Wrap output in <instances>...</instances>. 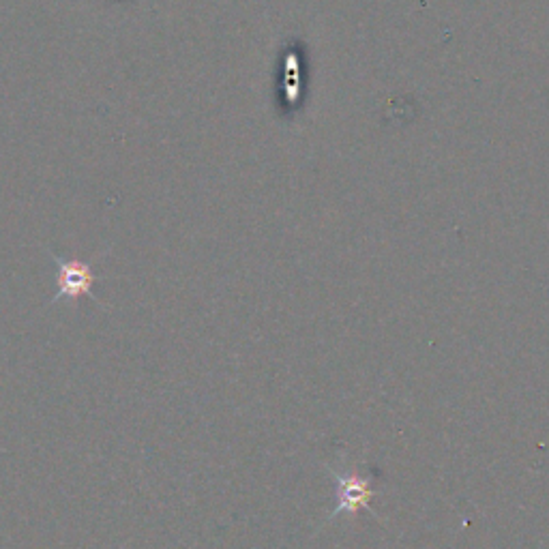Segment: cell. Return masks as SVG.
<instances>
[{"mask_svg": "<svg viewBox=\"0 0 549 549\" xmlns=\"http://www.w3.org/2000/svg\"><path fill=\"white\" fill-rule=\"evenodd\" d=\"M331 477L337 483V502L329 515V522L339 515H356L363 509H369V502L376 496V489H372V481L361 477L350 468H329Z\"/></svg>", "mask_w": 549, "mask_h": 549, "instance_id": "cell-2", "label": "cell"}, {"mask_svg": "<svg viewBox=\"0 0 549 549\" xmlns=\"http://www.w3.org/2000/svg\"><path fill=\"white\" fill-rule=\"evenodd\" d=\"M50 256L56 262V284H58V292L54 294L52 305H58L61 301L78 303L82 296H88V299H93L95 303L101 305V301L93 294L97 275L91 264L76 258H61L58 254H52V251Z\"/></svg>", "mask_w": 549, "mask_h": 549, "instance_id": "cell-1", "label": "cell"}]
</instances>
